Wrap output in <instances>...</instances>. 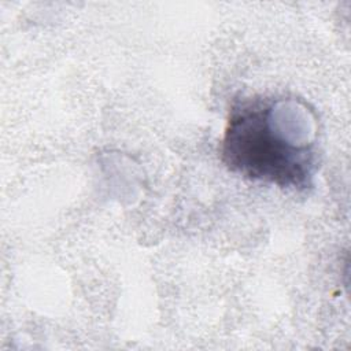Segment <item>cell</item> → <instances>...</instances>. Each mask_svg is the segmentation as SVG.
Wrapping results in <instances>:
<instances>
[{"mask_svg": "<svg viewBox=\"0 0 351 351\" xmlns=\"http://www.w3.org/2000/svg\"><path fill=\"white\" fill-rule=\"evenodd\" d=\"M315 110L303 99L261 95L233 101L221 138V160L244 178L307 191L319 163Z\"/></svg>", "mask_w": 351, "mask_h": 351, "instance_id": "1", "label": "cell"}]
</instances>
